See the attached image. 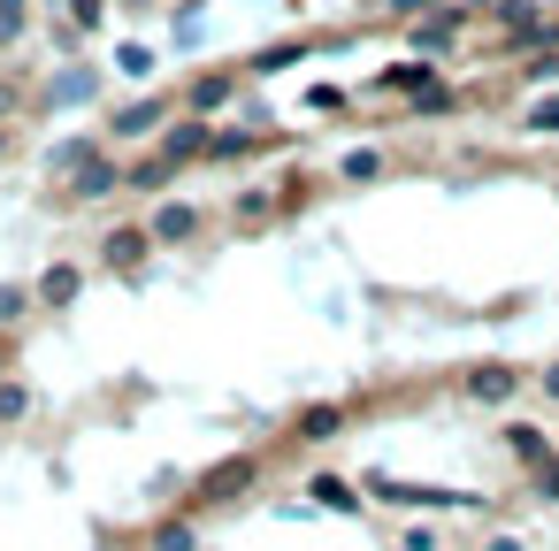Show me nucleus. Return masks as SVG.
I'll list each match as a JSON object with an SVG mask.
<instances>
[{
    "label": "nucleus",
    "mask_w": 559,
    "mask_h": 551,
    "mask_svg": "<svg viewBox=\"0 0 559 551\" xmlns=\"http://www.w3.org/2000/svg\"><path fill=\"white\" fill-rule=\"evenodd\" d=\"M513 383H521L513 368H475V375H467V398H483V406H498V398H513Z\"/></svg>",
    "instance_id": "f257e3e1"
},
{
    "label": "nucleus",
    "mask_w": 559,
    "mask_h": 551,
    "mask_svg": "<svg viewBox=\"0 0 559 551\" xmlns=\"http://www.w3.org/2000/svg\"><path fill=\"white\" fill-rule=\"evenodd\" d=\"M146 245H154V230H116V238H108V268H139Z\"/></svg>",
    "instance_id": "f03ea898"
},
{
    "label": "nucleus",
    "mask_w": 559,
    "mask_h": 551,
    "mask_svg": "<svg viewBox=\"0 0 559 551\" xmlns=\"http://www.w3.org/2000/svg\"><path fill=\"white\" fill-rule=\"evenodd\" d=\"M116 184H123V177H116V161H100V154L78 169V200H100V192H116Z\"/></svg>",
    "instance_id": "7ed1b4c3"
},
{
    "label": "nucleus",
    "mask_w": 559,
    "mask_h": 551,
    "mask_svg": "<svg viewBox=\"0 0 559 551\" xmlns=\"http://www.w3.org/2000/svg\"><path fill=\"white\" fill-rule=\"evenodd\" d=\"M246 482H253V459H223V467L207 475V490H200V498H230V490H246Z\"/></svg>",
    "instance_id": "20e7f679"
},
{
    "label": "nucleus",
    "mask_w": 559,
    "mask_h": 551,
    "mask_svg": "<svg viewBox=\"0 0 559 551\" xmlns=\"http://www.w3.org/2000/svg\"><path fill=\"white\" fill-rule=\"evenodd\" d=\"M452 32H460V16L444 9V16H429V24L414 32V47H421V55H444V47H452Z\"/></svg>",
    "instance_id": "39448f33"
},
{
    "label": "nucleus",
    "mask_w": 559,
    "mask_h": 551,
    "mask_svg": "<svg viewBox=\"0 0 559 551\" xmlns=\"http://www.w3.org/2000/svg\"><path fill=\"white\" fill-rule=\"evenodd\" d=\"M154 123H162V100H139V108H123V116H116V139H146Z\"/></svg>",
    "instance_id": "423d86ee"
},
{
    "label": "nucleus",
    "mask_w": 559,
    "mask_h": 551,
    "mask_svg": "<svg viewBox=\"0 0 559 551\" xmlns=\"http://www.w3.org/2000/svg\"><path fill=\"white\" fill-rule=\"evenodd\" d=\"M200 146H215V139H207L200 123H185V131H169V146H162V161H192Z\"/></svg>",
    "instance_id": "0eeeda50"
},
{
    "label": "nucleus",
    "mask_w": 559,
    "mask_h": 551,
    "mask_svg": "<svg viewBox=\"0 0 559 551\" xmlns=\"http://www.w3.org/2000/svg\"><path fill=\"white\" fill-rule=\"evenodd\" d=\"M85 161H93V146H85V139H62V146L47 154V169H55V177H78Z\"/></svg>",
    "instance_id": "6e6552de"
},
{
    "label": "nucleus",
    "mask_w": 559,
    "mask_h": 551,
    "mask_svg": "<svg viewBox=\"0 0 559 551\" xmlns=\"http://www.w3.org/2000/svg\"><path fill=\"white\" fill-rule=\"evenodd\" d=\"M146 230H154L162 245H177V238H192V207H162V215H154Z\"/></svg>",
    "instance_id": "1a4fd4ad"
},
{
    "label": "nucleus",
    "mask_w": 559,
    "mask_h": 551,
    "mask_svg": "<svg viewBox=\"0 0 559 551\" xmlns=\"http://www.w3.org/2000/svg\"><path fill=\"white\" fill-rule=\"evenodd\" d=\"M39 299H47V307H70V299H78V268H47V276H39Z\"/></svg>",
    "instance_id": "9d476101"
},
{
    "label": "nucleus",
    "mask_w": 559,
    "mask_h": 551,
    "mask_svg": "<svg viewBox=\"0 0 559 551\" xmlns=\"http://www.w3.org/2000/svg\"><path fill=\"white\" fill-rule=\"evenodd\" d=\"M299 436H307V444H322V436H337V406H314V414L299 421Z\"/></svg>",
    "instance_id": "9b49d317"
},
{
    "label": "nucleus",
    "mask_w": 559,
    "mask_h": 551,
    "mask_svg": "<svg viewBox=\"0 0 559 551\" xmlns=\"http://www.w3.org/2000/svg\"><path fill=\"white\" fill-rule=\"evenodd\" d=\"M307 490H314V498H322V505H337V513H353V490H345V482H337V475H314V482H307Z\"/></svg>",
    "instance_id": "f8f14e48"
},
{
    "label": "nucleus",
    "mask_w": 559,
    "mask_h": 551,
    "mask_svg": "<svg viewBox=\"0 0 559 551\" xmlns=\"http://www.w3.org/2000/svg\"><path fill=\"white\" fill-rule=\"evenodd\" d=\"M223 93H230V77H200V85H192V108L207 116V108H223Z\"/></svg>",
    "instance_id": "ddd939ff"
},
{
    "label": "nucleus",
    "mask_w": 559,
    "mask_h": 551,
    "mask_svg": "<svg viewBox=\"0 0 559 551\" xmlns=\"http://www.w3.org/2000/svg\"><path fill=\"white\" fill-rule=\"evenodd\" d=\"M154 551H192V528H185V520H169V528H154Z\"/></svg>",
    "instance_id": "4468645a"
},
{
    "label": "nucleus",
    "mask_w": 559,
    "mask_h": 551,
    "mask_svg": "<svg viewBox=\"0 0 559 551\" xmlns=\"http://www.w3.org/2000/svg\"><path fill=\"white\" fill-rule=\"evenodd\" d=\"M24 406H32V391H24V383H0V421H16Z\"/></svg>",
    "instance_id": "2eb2a0df"
},
{
    "label": "nucleus",
    "mask_w": 559,
    "mask_h": 551,
    "mask_svg": "<svg viewBox=\"0 0 559 551\" xmlns=\"http://www.w3.org/2000/svg\"><path fill=\"white\" fill-rule=\"evenodd\" d=\"M24 32V0H0V47H9Z\"/></svg>",
    "instance_id": "dca6fc26"
},
{
    "label": "nucleus",
    "mask_w": 559,
    "mask_h": 551,
    "mask_svg": "<svg viewBox=\"0 0 559 551\" xmlns=\"http://www.w3.org/2000/svg\"><path fill=\"white\" fill-rule=\"evenodd\" d=\"M85 93H93V70H70V77L55 85V100H85Z\"/></svg>",
    "instance_id": "f3484780"
},
{
    "label": "nucleus",
    "mask_w": 559,
    "mask_h": 551,
    "mask_svg": "<svg viewBox=\"0 0 559 551\" xmlns=\"http://www.w3.org/2000/svg\"><path fill=\"white\" fill-rule=\"evenodd\" d=\"M528 131H544V139H551V131H559V100H536V108H528Z\"/></svg>",
    "instance_id": "a211bd4d"
},
{
    "label": "nucleus",
    "mask_w": 559,
    "mask_h": 551,
    "mask_svg": "<svg viewBox=\"0 0 559 551\" xmlns=\"http://www.w3.org/2000/svg\"><path fill=\"white\" fill-rule=\"evenodd\" d=\"M24 307H32V299H24V284H0V322H16Z\"/></svg>",
    "instance_id": "6ab92c4d"
},
{
    "label": "nucleus",
    "mask_w": 559,
    "mask_h": 551,
    "mask_svg": "<svg viewBox=\"0 0 559 551\" xmlns=\"http://www.w3.org/2000/svg\"><path fill=\"white\" fill-rule=\"evenodd\" d=\"M116 70H131V77H146V70H154V55H146V47H123V55H116Z\"/></svg>",
    "instance_id": "aec40b11"
},
{
    "label": "nucleus",
    "mask_w": 559,
    "mask_h": 551,
    "mask_svg": "<svg viewBox=\"0 0 559 551\" xmlns=\"http://www.w3.org/2000/svg\"><path fill=\"white\" fill-rule=\"evenodd\" d=\"M544 498H559V459H544Z\"/></svg>",
    "instance_id": "412c9836"
},
{
    "label": "nucleus",
    "mask_w": 559,
    "mask_h": 551,
    "mask_svg": "<svg viewBox=\"0 0 559 551\" xmlns=\"http://www.w3.org/2000/svg\"><path fill=\"white\" fill-rule=\"evenodd\" d=\"M544 391H551V398H559V368H544Z\"/></svg>",
    "instance_id": "4be33fe9"
},
{
    "label": "nucleus",
    "mask_w": 559,
    "mask_h": 551,
    "mask_svg": "<svg viewBox=\"0 0 559 551\" xmlns=\"http://www.w3.org/2000/svg\"><path fill=\"white\" fill-rule=\"evenodd\" d=\"M490 551H521V543H513V536H498V543H490Z\"/></svg>",
    "instance_id": "5701e85b"
},
{
    "label": "nucleus",
    "mask_w": 559,
    "mask_h": 551,
    "mask_svg": "<svg viewBox=\"0 0 559 551\" xmlns=\"http://www.w3.org/2000/svg\"><path fill=\"white\" fill-rule=\"evenodd\" d=\"M9 100H16V93H9V85H0V116H9Z\"/></svg>",
    "instance_id": "b1692460"
},
{
    "label": "nucleus",
    "mask_w": 559,
    "mask_h": 551,
    "mask_svg": "<svg viewBox=\"0 0 559 551\" xmlns=\"http://www.w3.org/2000/svg\"><path fill=\"white\" fill-rule=\"evenodd\" d=\"M0 368H9V352H0Z\"/></svg>",
    "instance_id": "393cba45"
}]
</instances>
